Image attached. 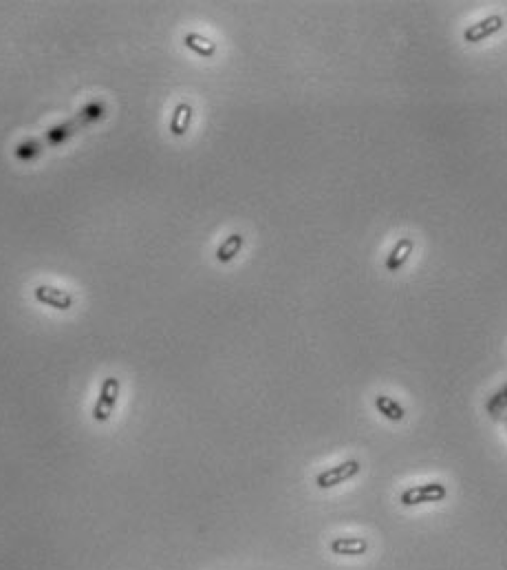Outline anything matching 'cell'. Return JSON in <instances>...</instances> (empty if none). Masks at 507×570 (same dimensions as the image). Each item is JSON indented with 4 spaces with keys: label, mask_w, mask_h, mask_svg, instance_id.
I'll use <instances>...</instances> for the list:
<instances>
[{
    "label": "cell",
    "mask_w": 507,
    "mask_h": 570,
    "mask_svg": "<svg viewBox=\"0 0 507 570\" xmlns=\"http://www.w3.org/2000/svg\"><path fill=\"white\" fill-rule=\"evenodd\" d=\"M357 471H359V462L357 460H346L342 464L322 471L318 477H315V484H318L320 488H331L335 484H342V482H346V479H351Z\"/></svg>",
    "instance_id": "obj_3"
},
{
    "label": "cell",
    "mask_w": 507,
    "mask_h": 570,
    "mask_svg": "<svg viewBox=\"0 0 507 570\" xmlns=\"http://www.w3.org/2000/svg\"><path fill=\"white\" fill-rule=\"evenodd\" d=\"M331 553L335 555H346V557H355V555H364L368 551V542L362 538H335L329 544Z\"/></svg>",
    "instance_id": "obj_6"
},
{
    "label": "cell",
    "mask_w": 507,
    "mask_h": 570,
    "mask_svg": "<svg viewBox=\"0 0 507 570\" xmlns=\"http://www.w3.org/2000/svg\"><path fill=\"white\" fill-rule=\"evenodd\" d=\"M412 248H415L412 239H399L395 248H392V252L388 254V259H386V270H388V272H397L399 267H401L406 261H408V256H410Z\"/></svg>",
    "instance_id": "obj_7"
},
{
    "label": "cell",
    "mask_w": 507,
    "mask_h": 570,
    "mask_svg": "<svg viewBox=\"0 0 507 570\" xmlns=\"http://www.w3.org/2000/svg\"><path fill=\"white\" fill-rule=\"evenodd\" d=\"M375 407H377V411L381 413V416L392 420V422H401L406 418V411H404V407L399 405V402L384 396V394L375 398Z\"/></svg>",
    "instance_id": "obj_10"
},
{
    "label": "cell",
    "mask_w": 507,
    "mask_h": 570,
    "mask_svg": "<svg viewBox=\"0 0 507 570\" xmlns=\"http://www.w3.org/2000/svg\"><path fill=\"white\" fill-rule=\"evenodd\" d=\"M503 409H507V385L488 400V413L490 416H499Z\"/></svg>",
    "instance_id": "obj_12"
},
{
    "label": "cell",
    "mask_w": 507,
    "mask_h": 570,
    "mask_svg": "<svg viewBox=\"0 0 507 570\" xmlns=\"http://www.w3.org/2000/svg\"><path fill=\"white\" fill-rule=\"evenodd\" d=\"M36 298L40 301L42 305H49V307H55V310H69L73 305L71 294H66L64 289L51 287V285H38L36 287Z\"/></svg>",
    "instance_id": "obj_5"
},
{
    "label": "cell",
    "mask_w": 507,
    "mask_h": 570,
    "mask_svg": "<svg viewBox=\"0 0 507 570\" xmlns=\"http://www.w3.org/2000/svg\"><path fill=\"white\" fill-rule=\"evenodd\" d=\"M501 27H503V18L501 16H490L486 20L477 22V25H470L464 31V40L466 42H481V40L494 36L497 31H501Z\"/></svg>",
    "instance_id": "obj_4"
},
{
    "label": "cell",
    "mask_w": 507,
    "mask_h": 570,
    "mask_svg": "<svg viewBox=\"0 0 507 570\" xmlns=\"http://www.w3.org/2000/svg\"><path fill=\"white\" fill-rule=\"evenodd\" d=\"M243 243H245V237H243V234H239V232L230 234V237L219 245V250H217V259H219L221 263H230V261L234 259V256L241 252Z\"/></svg>",
    "instance_id": "obj_9"
},
{
    "label": "cell",
    "mask_w": 507,
    "mask_h": 570,
    "mask_svg": "<svg viewBox=\"0 0 507 570\" xmlns=\"http://www.w3.org/2000/svg\"><path fill=\"white\" fill-rule=\"evenodd\" d=\"M446 486L439 482H428V484H419L412 488H406L399 495V502L404 506H417V504H426V502H441L446 497Z\"/></svg>",
    "instance_id": "obj_2"
},
{
    "label": "cell",
    "mask_w": 507,
    "mask_h": 570,
    "mask_svg": "<svg viewBox=\"0 0 507 570\" xmlns=\"http://www.w3.org/2000/svg\"><path fill=\"white\" fill-rule=\"evenodd\" d=\"M190 122H192V106L186 104V102L177 104L175 113H172V120H170V131H172V135H177V137L186 135L188 129H190Z\"/></svg>",
    "instance_id": "obj_8"
},
{
    "label": "cell",
    "mask_w": 507,
    "mask_h": 570,
    "mask_svg": "<svg viewBox=\"0 0 507 570\" xmlns=\"http://www.w3.org/2000/svg\"><path fill=\"white\" fill-rule=\"evenodd\" d=\"M117 398H119V380L108 376L104 383H101L99 398H97L95 409H93V420L106 422L112 416V409H115V405H117Z\"/></svg>",
    "instance_id": "obj_1"
},
{
    "label": "cell",
    "mask_w": 507,
    "mask_h": 570,
    "mask_svg": "<svg viewBox=\"0 0 507 570\" xmlns=\"http://www.w3.org/2000/svg\"><path fill=\"white\" fill-rule=\"evenodd\" d=\"M183 42L190 51H195L197 55H201V58H212V55L217 53V44L210 42L208 38L199 36V33H188Z\"/></svg>",
    "instance_id": "obj_11"
}]
</instances>
